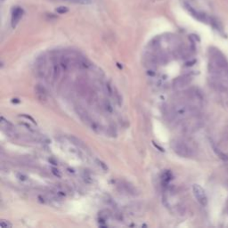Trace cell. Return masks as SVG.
<instances>
[{
    "label": "cell",
    "instance_id": "cell-7",
    "mask_svg": "<svg viewBox=\"0 0 228 228\" xmlns=\"http://www.w3.org/2000/svg\"><path fill=\"white\" fill-rule=\"evenodd\" d=\"M76 87H77V90L79 95L82 96H85V97H87L88 96L89 92L91 91V89L89 88V87L87 86L86 81H84L82 79L78 80L76 83Z\"/></svg>",
    "mask_w": 228,
    "mask_h": 228
},
{
    "label": "cell",
    "instance_id": "cell-4",
    "mask_svg": "<svg viewBox=\"0 0 228 228\" xmlns=\"http://www.w3.org/2000/svg\"><path fill=\"white\" fill-rule=\"evenodd\" d=\"M75 111H76L78 116L80 119H81V120H82L84 123H86L87 125L90 126V127L92 128V129L96 130L97 127H96V123L94 122V121H92V119H91V118L89 117V115H88V113L87 112V111H85V110L82 108V107H80V106H76V107H75Z\"/></svg>",
    "mask_w": 228,
    "mask_h": 228
},
{
    "label": "cell",
    "instance_id": "cell-3",
    "mask_svg": "<svg viewBox=\"0 0 228 228\" xmlns=\"http://www.w3.org/2000/svg\"><path fill=\"white\" fill-rule=\"evenodd\" d=\"M171 147L173 151L181 157L190 158L193 155V149L191 148V146L184 140L181 139L173 140L171 143Z\"/></svg>",
    "mask_w": 228,
    "mask_h": 228
},
{
    "label": "cell",
    "instance_id": "cell-14",
    "mask_svg": "<svg viewBox=\"0 0 228 228\" xmlns=\"http://www.w3.org/2000/svg\"><path fill=\"white\" fill-rule=\"evenodd\" d=\"M75 65L78 66V68L79 69H81V70H87L88 69V67H89V62L84 59V58H78L76 62H75Z\"/></svg>",
    "mask_w": 228,
    "mask_h": 228
},
{
    "label": "cell",
    "instance_id": "cell-20",
    "mask_svg": "<svg viewBox=\"0 0 228 228\" xmlns=\"http://www.w3.org/2000/svg\"><path fill=\"white\" fill-rule=\"evenodd\" d=\"M104 108H105V110L108 112H112V111H113L111 103H110L109 102H107V101L104 102Z\"/></svg>",
    "mask_w": 228,
    "mask_h": 228
},
{
    "label": "cell",
    "instance_id": "cell-21",
    "mask_svg": "<svg viewBox=\"0 0 228 228\" xmlns=\"http://www.w3.org/2000/svg\"><path fill=\"white\" fill-rule=\"evenodd\" d=\"M52 173H53L55 177H62L60 171H59L58 169L55 168H52Z\"/></svg>",
    "mask_w": 228,
    "mask_h": 228
},
{
    "label": "cell",
    "instance_id": "cell-22",
    "mask_svg": "<svg viewBox=\"0 0 228 228\" xmlns=\"http://www.w3.org/2000/svg\"><path fill=\"white\" fill-rule=\"evenodd\" d=\"M22 117H24V118H26V119H30L33 123H35V120H34V119H32L31 117H30V116H27V115H22Z\"/></svg>",
    "mask_w": 228,
    "mask_h": 228
},
{
    "label": "cell",
    "instance_id": "cell-17",
    "mask_svg": "<svg viewBox=\"0 0 228 228\" xmlns=\"http://www.w3.org/2000/svg\"><path fill=\"white\" fill-rule=\"evenodd\" d=\"M17 178H18V180H20V181L22 182V183L29 181V177H27V176H25L24 174H21V173L17 174Z\"/></svg>",
    "mask_w": 228,
    "mask_h": 228
},
{
    "label": "cell",
    "instance_id": "cell-5",
    "mask_svg": "<svg viewBox=\"0 0 228 228\" xmlns=\"http://www.w3.org/2000/svg\"><path fill=\"white\" fill-rule=\"evenodd\" d=\"M193 194H194L196 200H198V202L200 205L206 206L208 203V198H207L205 191L203 190L202 187L199 184H193Z\"/></svg>",
    "mask_w": 228,
    "mask_h": 228
},
{
    "label": "cell",
    "instance_id": "cell-9",
    "mask_svg": "<svg viewBox=\"0 0 228 228\" xmlns=\"http://www.w3.org/2000/svg\"><path fill=\"white\" fill-rule=\"evenodd\" d=\"M46 58L43 57H39L37 62H36V71L38 76L40 77H44L46 73Z\"/></svg>",
    "mask_w": 228,
    "mask_h": 228
},
{
    "label": "cell",
    "instance_id": "cell-24",
    "mask_svg": "<svg viewBox=\"0 0 228 228\" xmlns=\"http://www.w3.org/2000/svg\"><path fill=\"white\" fill-rule=\"evenodd\" d=\"M12 103H20V101H19L18 99H12Z\"/></svg>",
    "mask_w": 228,
    "mask_h": 228
},
{
    "label": "cell",
    "instance_id": "cell-12",
    "mask_svg": "<svg viewBox=\"0 0 228 228\" xmlns=\"http://www.w3.org/2000/svg\"><path fill=\"white\" fill-rule=\"evenodd\" d=\"M118 186L120 188V191L123 192V193H129V194H134L135 193V189H134V187L132 185H130L128 183H125V182H120Z\"/></svg>",
    "mask_w": 228,
    "mask_h": 228
},
{
    "label": "cell",
    "instance_id": "cell-23",
    "mask_svg": "<svg viewBox=\"0 0 228 228\" xmlns=\"http://www.w3.org/2000/svg\"><path fill=\"white\" fill-rule=\"evenodd\" d=\"M98 162H99V165H101V166L103 168V169H105V170H106L107 168H107V166H105V165H104V163H103L102 161H98Z\"/></svg>",
    "mask_w": 228,
    "mask_h": 228
},
{
    "label": "cell",
    "instance_id": "cell-19",
    "mask_svg": "<svg viewBox=\"0 0 228 228\" xmlns=\"http://www.w3.org/2000/svg\"><path fill=\"white\" fill-rule=\"evenodd\" d=\"M0 225H1L3 228H10V227H12V224L9 222V221H7V220H1V222H0Z\"/></svg>",
    "mask_w": 228,
    "mask_h": 228
},
{
    "label": "cell",
    "instance_id": "cell-10",
    "mask_svg": "<svg viewBox=\"0 0 228 228\" xmlns=\"http://www.w3.org/2000/svg\"><path fill=\"white\" fill-rule=\"evenodd\" d=\"M191 82V78L189 76H182L174 80V87L177 88H182L184 87Z\"/></svg>",
    "mask_w": 228,
    "mask_h": 228
},
{
    "label": "cell",
    "instance_id": "cell-16",
    "mask_svg": "<svg viewBox=\"0 0 228 228\" xmlns=\"http://www.w3.org/2000/svg\"><path fill=\"white\" fill-rule=\"evenodd\" d=\"M55 11L60 13V15H63V13H66L69 12V8L67 6H59L57 8H55Z\"/></svg>",
    "mask_w": 228,
    "mask_h": 228
},
{
    "label": "cell",
    "instance_id": "cell-13",
    "mask_svg": "<svg viewBox=\"0 0 228 228\" xmlns=\"http://www.w3.org/2000/svg\"><path fill=\"white\" fill-rule=\"evenodd\" d=\"M61 66L59 63H55L53 66V70H52V76H53V80H57L60 77L61 74Z\"/></svg>",
    "mask_w": 228,
    "mask_h": 228
},
{
    "label": "cell",
    "instance_id": "cell-1",
    "mask_svg": "<svg viewBox=\"0 0 228 228\" xmlns=\"http://www.w3.org/2000/svg\"><path fill=\"white\" fill-rule=\"evenodd\" d=\"M209 71L215 86L225 89L228 87V62L218 50L211 48L209 51Z\"/></svg>",
    "mask_w": 228,
    "mask_h": 228
},
{
    "label": "cell",
    "instance_id": "cell-15",
    "mask_svg": "<svg viewBox=\"0 0 228 228\" xmlns=\"http://www.w3.org/2000/svg\"><path fill=\"white\" fill-rule=\"evenodd\" d=\"M64 1L74 3V4H80V5H88L91 3V0H64Z\"/></svg>",
    "mask_w": 228,
    "mask_h": 228
},
{
    "label": "cell",
    "instance_id": "cell-8",
    "mask_svg": "<svg viewBox=\"0 0 228 228\" xmlns=\"http://www.w3.org/2000/svg\"><path fill=\"white\" fill-rule=\"evenodd\" d=\"M23 9L21 7H15L12 11V20H11V23L12 26L15 28V27L18 24V22L21 21V19L23 16Z\"/></svg>",
    "mask_w": 228,
    "mask_h": 228
},
{
    "label": "cell",
    "instance_id": "cell-18",
    "mask_svg": "<svg viewBox=\"0 0 228 228\" xmlns=\"http://www.w3.org/2000/svg\"><path fill=\"white\" fill-rule=\"evenodd\" d=\"M71 142L73 143H75L77 146H78V147H84V143L80 141V140H78V138H76V137H71Z\"/></svg>",
    "mask_w": 228,
    "mask_h": 228
},
{
    "label": "cell",
    "instance_id": "cell-6",
    "mask_svg": "<svg viewBox=\"0 0 228 228\" xmlns=\"http://www.w3.org/2000/svg\"><path fill=\"white\" fill-rule=\"evenodd\" d=\"M59 64L61 66V69L63 71H68L70 69L72 68V66L75 65V62H73L72 58L68 55H62L60 59Z\"/></svg>",
    "mask_w": 228,
    "mask_h": 228
},
{
    "label": "cell",
    "instance_id": "cell-11",
    "mask_svg": "<svg viewBox=\"0 0 228 228\" xmlns=\"http://www.w3.org/2000/svg\"><path fill=\"white\" fill-rule=\"evenodd\" d=\"M35 91H36V94L37 96V98L40 101H46V100L47 90L46 89L45 87H43L41 85H37V87H35Z\"/></svg>",
    "mask_w": 228,
    "mask_h": 228
},
{
    "label": "cell",
    "instance_id": "cell-2",
    "mask_svg": "<svg viewBox=\"0 0 228 228\" xmlns=\"http://www.w3.org/2000/svg\"><path fill=\"white\" fill-rule=\"evenodd\" d=\"M193 112L194 109L193 106L184 103H180L172 108L171 116L177 120H183L193 115Z\"/></svg>",
    "mask_w": 228,
    "mask_h": 228
}]
</instances>
